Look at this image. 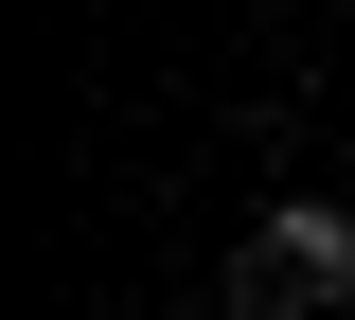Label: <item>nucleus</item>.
Wrapping results in <instances>:
<instances>
[{"instance_id":"f03ea898","label":"nucleus","mask_w":355,"mask_h":320,"mask_svg":"<svg viewBox=\"0 0 355 320\" xmlns=\"http://www.w3.org/2000/svg\"><path fill=\"white\" fill-rule=\"evenodd\" d=\"M338 196H355V178H338Z\"/></svg>"},{"instance_id":"f257e3e1","label":"nucleus","mask_w":355,"mask_h":320,"mask_svg":"<svg viewBox=\"0 0 355 320\" xmlns=\"http://www.w3.org/2000/svg\"><path fill=\"white\" fill-rule=\"evenodd\" d=\"M231 303H249V320H338L355 303V196H284V214L249 231Z\"/></svg>"}]
</instances>
